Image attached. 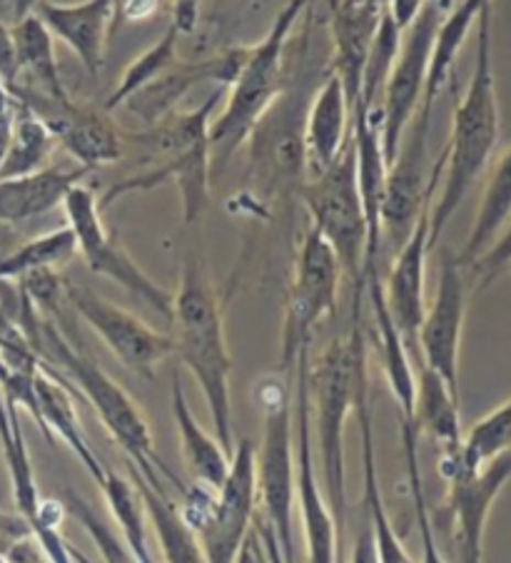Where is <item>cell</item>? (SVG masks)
I'll use <instances>...</instances> for the list:
<instances>
[{
    "label": "cell",
    "instance_id": "6da1fadb",
    "mask_svg": "<svg viewBox=\"0 0 511 563\" xmlns=\"http://www.w3.org/2000/svg\"><path fill=\"white\" fill-rule=\"evenodd\" d=\"M15 322L25 334L31 350L45 367H58L65 374V382L78 384V391L88 399V405L96 409L100 424L108 429L110 439L118 441L128 464L145 474H165L170 482L180 486V492H185V486L177 482L175 474L160 462L153 434H150L148 421L143 417V411L135 405V399H132L130 394L122 389L96 360H93V356L80 352L78 346L58 330V324H55L53 319L41 317V309L35 307L23 285L18 289Z\"/></svg>",
    "mask_w": 511,
    "mask_h": 563
},
{
    "label": "cell",
    "instance_id": "7a4b0ae2",
    "mask_svg": "<svg viewBox=\"0 0 511 563\" xmlns=\"http://www.w3.org/2000/svg\"><path fill=\"white\" fill-rule=\"evenodd\" d=\"M501 115L494 75V37H491V5L479 13L475 70L469 86L454 108L452 135L444 145V173L439 195L430 212V242L437 245L454 212L467 200L471 187L487 170L499 143Z\"/></svg>",
    "mask_w": 511,
    "mask_h": 563
},
{
    "label": "cell",
    "instance_id": "3957f363",
    "mask_svg": "<svg viewBox=\"0 0 511 563\" xmlns=\"http://www.w3.org/2000/svg\"><path fill=\"white\" fill-rule=\"evenodd\" d=\"M217 102H220V96L213 92L195 110H175L143 133H126V143L140 147V155H145V167L98 197L100 210L110 208L126 195L148 192L163 183H175L180 197H183L185 224H193L200 218L210 202V123Z\"/></svg>",
    "mask_w": 511,
    "mask_h": 563
},
{
    "label": "cell",
    "instance_id": "277c9868",
    "mask_svg": "<svg viewBox=\"0 0 511 563\" xmlns=\"http://www.w3.org/2000/svg\"><path fill=\"white\" fill-rule=\"evenodd\" d=\"M175 354L200 387L215 437L232 456V356L225 336L222 299L195 255L183 262L173 297Z\"/></svg>",
    "mask_w": 511,
    "mask_h": 563
},
{
    "label": "cell",
    "instance_id": "5b68a950",
    "mask_svg": "<svg viewBox=\"0 0 511 563\" xmlns=\"http://www.w3.org/2000/svg\"><path fill=\"white\" fill-rule=\"evenodd\" d=\"M367 372V344L362 330V297H355L352 330L329 342L315 362L309 360L312 431H317L322 492L343 537L347 521V454L345 429L355 409L357 384Z\"/></svg>",
    "mask_w": 511,
    "mask_h": 563
},
{
    "label": "cell",
    "instance_id": "8992f818",
    "mask_svg": "<svg viewBox=\"0 0 511 563\" xmlns=\"http://www.w3.org/2000/svg\"><path fill=\"white\" fill-rule=\"evenodd\" d=\"M315 0H290L274 18L260 43L248 45L240 73L225 88V106L210 123L213 170L220 173L230 157L248 143L260 120L285 90V51L302 15Z\"/></svg>",
    "mask_w": 511,
    "mask_h": 563
},
{
    "label": "cell",
    "instance_id": "52a82bcc",
    "mask_svg": "<svg viewBox=\"0 0 511 563\" xmlns=\"http://www.w3.org/2000/svg\"><path fill=\"white\" fill-rule=\"evenodd\" d=\"M300 197L312 218V228L333 247L343 275L355 285V297H362L369 230L357 183L352 137L333 165L315 173L309 183L300 187Z\"/></svg>",
    "mask_w": 511,
    "mask_h": 563
},
{
    "label": "cell",
    "instance_id": "ba28073f",
    "mask_svg": "<svg viewBox=\"0 0 511 563\" xmlns=\"http://www.w3.org/2000/svg\"><path fill=\"white\" fill-rule=\"evenodd\" d=\"M68 230L75 238V250L85 260L93 275L116 282L126 292L138 297L140 302L155 309L167 322L173 319V292L148 275V272L130 257L122 247L116 232H110L102 222V210L98 195L78 183L63 200Z\"/></svg>",
    "mask_w": 511,
    "mask_h": 563
},
{
    "label": "cell",
    "instance_id": "9c48e42d",
    "mask_svg": "<svg viewBox=\"0 0 511 563\" xmlns=\"http://www.w3.org/2000/svg\"><path fill=\"white\" fill-rule=\"evenodd\" d=\"M430 125L432 112L416 110L406 128L400 150L387 165L384 197H382V242L400 250L410 238L416 220L434 202L444 173V150L439 157H430Z\"/></svg>",
    "mask_w": 511,
    "mask_h": 563
},
{
    "label": "cell",
    "instance_id": "30bf717a",
    "mask_svg": "<svg viewBox=\"0 0 511 563\" xmlns=\"http://www.w3.org/2000/svg\"><path fill=\"white\" fill-rule=\"evenodd\" d=\"M343 267L333 247L312 228L305 230L295 257V275L285 302V324H282V372L295 379L297 356L309 350L312 332L337 307V289Z\"/></svg>",
    "mask_w": 511,
    "mask_h": 563
},
{
    "label": "cell",
    "instance_id": "8fae6325",
    "mask_svg": "<svg viewBox=\"0 0 511 563\" xmlns=\"http://www.w3.org/2000/svg\"><path fill=\"white\" fill-rule=\"evenodd\" d=\"M457 0H427L414 23L402 31V43L396 60L387 78L382 108H380V137L387 165L400 150L406 128L420 110V102L427 86L434 37H437L442 18Z\"/></svg>",
    "mask_w": 511,
    "mask_h": 563
},
{
    "label": "cell",
    "instance_id": "7c38bea8",
    "mask_svg": "<svg viewBox=\"0 0 511 563\" xmlns=\"http://www.w3.org/2000/svg\"><path fill=\"white\" fill-rule=\"evenodd\" d=\"M290 384L280 397L264 401L262 444L258 446V504L264 523L274 531L282 556L295 563L292 541V506H295V419H292Z\"/></svg>",
    "mask_w": 511,
    "mask_h": 563
},
{
    "label": "cell",
    "instance_id": "4fadbf2b",
    "mask_svg": "<svg viewBox=\"0 0 511 563\" xmlns=\"http://www.w3.org/2000/svg\"><path fill=\"white\" fill-rule=\"evenodd\" d=\"M309 350L297 356L295 364V494L305 531L307 563H339L343 561V537L335 527L327 496L322 492L315 472V441H312V405H309Z\"/></svg>",
    "mask_w": 511,
    "mask_h": 563
},
{
    "label": "cell",
    "instance_id": "5bb4252c",
    "mask_svg": "<svg viewBox=\"0 0 511 563\" xmlns=\"http://www.w3.org/2000/svg\"><path fill=\"white\" fill-rule=\"evenodd\" d=\"M63 299L100 336V342L118 356L122 367L140 374V377L153 379L160 364L170 354H175L173 336L153 330L138 314L96 295L88 287L63 279Z\"/></svg>",
    "mask_w": 511,
    "mask_h": 563
},
{
    "label": "cell",
    "instance_id": "9a60e30c",
    "mask_svg": "<svg viewBox=\"0 0 511 563\" xmlns=\"http://www.w3.org/2000/svg\"><path fill=\"white\" fill-rule=\"evenodd\" d=\"M11 92L18 106L31 110L51 128L58 145L68 150L85 170L93 173L98 167L116 165L126 155V130L110 118L106 108L80 106L73 98L53 100L25 86H13Z\"/></svg>",
    "mask_w": 511,
    "mask_h": 563
},
{
    "label": "cell",
    "instance_id": "2e32d148",
    "mask_svg": "<svg viewBox=\"0 0 511 563\" xmlns=\"http://www.w3.org/2000/svg\"><path fill=\"white\" fill-rule=\"evenodd\" d=\"M258 509V446L240 439L232 449L230 472L215 492L213 511L197 529L207 563H238L252 533Z\"/></svg>",
    "mask_w": 511,
    "mask_h": 563
},
{
    "label": "cell",
    "instance_id": "e0dca14e",
    "mask_svg": "<svg viewBox=\"0 0 511 563\" xmlns=\"http://www.w3.org/2000/svg\"><path fill=\"white\" fill-rule=\"evenodd\" d=\"M461 262L452 250H442L437 292L424 312L420 336H416V360L437 372L447 387L459 397V354L464 322H467L469 285Z\"/></svg>",
    "mask_w": 511,
    "mask_h": 563
},
{
    "label": "cell",
    "instance_id": "ac0fdd59",
    "mask_svg": "<svg viewBox=\"0 0 511 563\" xmlns=\"http://www.w3.org/2000/svg\"><path fill=\"white\" fill-rule=\"evenodd\" d=\"M244 58H248V45H232V48H225L203 60L177 58L155 80H150L145 88L132 92L120 108L132 112L145 128H153L160 120L167 118L170 112H175L187 92L200 86V82L210 80L220 82L222 88L230 86L235 75L240 73Z\"/></svg>",
    "mask_w": 511,
    "mask_h": 563
},
{
    "label": "cell",
    "instance_id": "d6986e66",
    "mask_svg": "<svg viewBox=\"0 0 511 563\" xmlns=\"http://www.w3.org/2000/svg\"><path fill=\"white\" fill-rule=\"evenodd\" d=\"M430 208L416 220L414 230L404 245L396 250V260L384 282V299L390 309L396 332L402 334L406 350L416 354V336L424 312H427V299H424V279H427V255L432 250L430 242Z\"/></svg>",
    "mask_w": 511,
    "mask_h": 563
},
{
    "label": "cell",
    "instance_id": "ffe728a7",
    "mask_svg": "<svg viewBox=\"0 0 511 563\" xmlns=\"http://www.w3.org/2000/svg\"><path fill=\"white\" fill-rule=\"evenodd\" d=\"M387 0H329V35H333V70L355 110L362 90L369 51L380 31Z\"/></svg>",
    "mask_w": 511,
    "mask_h": 563
},
{
    "label": "cell",
    "instance_id": "44dd1931",
    "mask_svg": "<svg viewBox=\"0 0 511 563\" xmlns=\"http://www.w3.org/2000/svg\"><path fill=\"white\" fill-rule=\"evenodd\" d=\"M35 15L45 23L55 41H63L78 55L85 73L98 78L112 35V18H116L112 0H80V3L41 0Z\"/></svg>",
    "mask_w": 511,
    "mask_h": 563
},
{
    "label": "cell",
    "instance_id": "7402d4cb",
    "mask_svg": "<svg viewBox=\"0 0 511 563\" xmlns=\"http://www.w3.org/2000/svg\"><path fill=\"white\" fill-rule=\"evenodd\" d=\"M352 137V108L333 70L325 73L305 110V150L312 173L325 170L343 155Z\"/></svg>",
    "mask_w": 511,
    "mask_h": 563
},
{
    "label": "cell",
    "instance_id": "603a6c76",
    "mask_svg": "<svg viewBox=\"0 0 511 563\" xmlns=\"http://www.w3.org/2000/svg\"><path fill=\"white\" fill-rule=\"evenodd\" d=\"M130 482L135 486L140 499H143L148 523L155 531L160 553L165 563H207L205 553L197 539V531L185 521L180 506L173 501L163 484L160 472H138L135 466L128 464ZM167 478V476H165Z\"/></svg>",
    "mask_w": 511,
    "mask_h": 563
},
{
    "label": "cell",
    "instance_id": "cb8c5ba5",
    "mask_svg": "<svg viewBox=\"0 0 511 563\" xmlns=\"http://www.w3.org/2000/svg\"><path fill=\"white\" fill-rule=\"evenodd\" d=\"M355 409L359 421V434H362V472H365V509L369 516V529L374 537V549L380 563H414L406 553L400 533L394 529V521L387 511V501L380 486L374 459V434H372V409H369V377L367 372L357 384Z\"/></svg>",
    "mask_w": 511,
    "mask_h": 563
},
{
    "label": "cell",
    "instance_id": "d4e9b609",
    "mask_svg": "<svg viewBox=\"0 0 511 563\" xmlns=\"http://www.w3.org/2000/svg\"><path fill=\"white\" fill-rule=\"evenodd\" d=\"M35 399H37V427L45 437L55 434L70 452L80 459L85 472L93 476V482L106 478V466L93 452L88 439L80 429L78 411L73 407V397L68 391V382L61 374H55L51 367L41 362V369L35 374Z\"/></svg>",
    "mask_w": 511,
    "mask_h": 563
},
{
    "label": "cell",
    "instance_id": "484cf974",
    "mask_svg": "<svg viewBox=\"0 0 511 563\" xmlns=\"http://www.w3.org/2000/svg\"><path fill=\"white\" fill-rule=\"evenodd\" d=\"M90 170L75 167H45L41 173L11 177V180H0V224H18L43 218L51 210L63 205L65 195L70 187L83 183Z\"/></svg>",
    "mask_w": 511,
    "mask_h": 563
},
{
    "label": "cell",
    "instance_id": "4316f807",
    "mask_svg": "<svg viewBox=\"0 0 511 563\" xmlns=\"http://www.w3.org/2000/svg\"><path fill=\"white\" fill-rule=\"evenodd\" d=\"M170 407H173V421L180 434V446H183V459L187 468H191L195 484L217 492L227 478V472H230V454L225 452L217 437H210L197 424L180 372H173Z\"/></svg>",
    "mask_w": 511,
    "mask_h": 563
},
{
    "label": "cell",
    "instance_id": "83f0119b",
    "mask_svg": "<svg viewBox=\"0 0 511 563\" xmlns=\"http://www.w3.org/2000/svg\"><path fill=\"white\" fill-rule=\"evenodd\" d=\"M365 289L372 299V312L377 324V336H380V352H382V367L387 384H390L392 397L396 399V407L402 411V421H412L414 411V391H416V372L412 367L410 350L396 332L392 322L390 309H387L384 299V282L380 275V267L369 269L365 275Z\"/></svg>",
    "mask_w": 511,
    "mask_h": 563
},
{
    "label": "cell",
    "instance_id": "f1b7e54d",
    "mask_svg": "<svg viewBox=\"0 0 511 563\" xmlns=\"http://www.w3.org/2000/svg\"><path fill=\"white\" fill-rule=\"evenodd\" d=\"M511 452V397L471 424L457 452H442L439 474L447 484L475 476L479 468Z\"/></svg>",
    "mask_w": 511,
    "mask_h": 563
},
{
    "label": "cell",
    "instance_id": "f546056e",
    "mask_svg": "<svg viewBox=\"0 0 511 563\" xmlns=\"http://www.w3.org/2000/svg\"><path fill=\"white\" fill-rule=\"evenodd\" d=\"M15 58H18V80L15 86L33 88L53 100H68V88L61 78L58 58H55V37L35 13L21 18L11 25Z\"/></svg>",
    "mask_w": 511,
    "mask_h": 563
},
{
    "label": "cell",
    "instance_id": "4dcf8cb0",
    "mask_svg": "<svg viewBox=\"0 0 511 563\" xmlns=\"http://www.w3.org/2000/svg\"><path fill=\"white\" fill-rule=\"evenodd\" d=\"M410 424L416 434H427L437 441L442 452H457L461 446V417H459V397L454 394L447 382L437 372L420 364L416 367V391H414V411Z\"/></svg>",
    "mask_w": 511,
    "mask_h": 563
},
{
    "label": "cell",
    "instance_id": "1f68e13d",
    "mask_svg": "<svg viewBox=\"0 0 511 563\" xmlns=\"http://www.w3.org/2000/svg\"><path fill=\"white\" fill-rule=\"evenodd\" d=\"M511 220V145L499 155L497 165L491 167L489 180L481 192L477 218L471 222L469 238L464 247L457 252L461 267H471L485 255L491 242H494L501 230Z\"/></svg>",
    "mask_w": 511,
    "mask_h": 563
},
{
    "label": "cell",
    "instance_id": "d6a6232c",
    "mask_svg": "<svg viewBox=\"0 0 511 563\" xmlns=\"http://www.w3.org/2000/svg\"><path fill=\"white\" fill-rule=\"evenodd\" d=\"M0 446H3L8 476H11L15 509L28 523V529L33 531L35 523L41 521L45 501L37 494L31 452H28L21 419H18V407L11 405L3 394H0Z\"/></svg>",
    "mask_w": 511,
    "mask_h": 563
},
{
    "label": "cell",
    "instance_id": "836d02e7",
    "mask_svg": "<svg viewBox=\"0 0 511 563\" xmlns=\"http://www.w3.org/2000/svg\"><path fill=\"white\" fill-rule=\"evenodd\" d=\"M55 147H58V140L51 133V128L15 102L11 143H8L3 167H0V180L45 170Z\"/></svg>",
    "mask_w": 511,
    "mask_h": 563
},
{
    "label": "cell",
    "instance_id": "e575fe53",
    "mask_svg": "<svg viewBox=\"0 0 511 563\" xmlns=\"http://www.w3.org/2000/svg\"><path fill=\"white\" fill-rule=\"evenodd\" d=\"M100 492L106 496V504L110 506L112 516H116L120 537L128 543V549L135 553V559L140 563H155L153 549H150L148 539L150 523L145 506L130 478L106 468V478L100 482Z\"/></svg>",
    "mask_w": 511,
    "mask_h": 563
},
{
    "label": "cell",
    "instance_id": "d590c367",
    "mask_svg": "<svg viewBox=\"0 0 511 563\" xmlns=\"http://www.w3.org/2000/svg\"><path fill=\"white\" fill-rule=\"evenodd\" d=\"M75 252L78 250H75V238L68 228L25 240L6 260H0V285L13 279L21 282L41 269H58L61 265H68L75 257Z\"/></svg>",
    "mask_w": 511,
    "mask_h": 563
},
{
    "label": "cell",
    "instance_id": "8d00e7d4",
    "mask_svg": "<svg viewBox=\"0 0 511 563\" xmlns=\"http://www.w3.org/2000/svg\"><path fill=\"white\" fill-rule=\"evenodd\" d=\"M180 37L183 35H180L173 25H167L165 33L160 35V41H155L148 51L140 53L138 58L132 60L126 70H122L116 90H112V96L106 100V106L102 108H106L108 112L120 110L122 102H126L132 92L145 88L150 80H155L160 73L167 70L170 65L180 58L177 55Z\"/></svg>",
    "mask_w": 511,
    "mask_h": 563
},
{
    "label": "cell",
    "instance_id": "74e56055",
    "mask_svg": "<svg viewBox=\"0 0 511 563\" xmlns=\"http://www.w3.org/2000/svg\"><path fill=\"white\" fill-rule=\"evenodd\" d=\"M63 511L73 516V519L85 529V533H88L90 541L96 543L102 563H140L135 559V553L128 549V543L122 541L120 533L112 531L110 523L93 509V504L85 499V496L73 489H65Z\"/></svg>",
    "mask_w": 511,
    "mask_h": 563
},
{
    "label": "cell",
    "instance_id": "f35d334b",
    "mask_svg": "<svg viewBox=\"0 0 511 563\" xmlns=\"http://www.w3.org/2000/svg\"><path fill=\"white\" fill-rule=\"evenodd\" d=\"M416 429L410 421H402V444H404V459H406V474H410V494L416 514V529L422 537V561L420 563H447L444 553L439 551V543L434 539V523L430 516L427 496H424V482L420 468V452H416Z\"/></svg>",
    "mask_w": 511,
    "mask_h": 563
},
{
    "label": "cell",
    "instance_id": "ab89813d",
    "mask_svg": "<svg viewBox=\"0 0 511 563\" xmlns=\"http://www.w3.org/2000/svg\"><path fill=\"white\" fill-rule=\"evenodd\" d=\"M511 265V220L499 238L491 242L489 250L481 255L469 269L477 277V292H485L494 282L504 275V269Z\"/></svg>",
    "mask_w": 511,
    "mask_h": 563
},
{
    "label": "cell",
    "instance_id": "60d3db41",
    "mask_svg": "<svg viewBox=\"0 0 511 563\" xmlns=\"http://www.w3.org/2000/svg\"><path fill=\"white\" fill-rule=\"evenodd\" d=\"M0 78L6 80L8 88H13L18 82V58H15V43L11 25L0 15Z\"/></svg>",
    "mask_w": 511,
    "mask_h": 563
},
{
    "label": "cell",
    "instance_id": "b9f144b4",
    "mask_svg": "<svg viewBox=\"0 0 511 563\" xmlns=\"http://www.w3.org/2000/svg\"><path fill=\"white\" fill-rule=\"evenodd\" d=\"M427 0H387V11L394 18V23L400 25V31H406L414 23V18L420 15Z\"/></svg>",
    "mask_w": 511,
    "mask_h": 563
},
{
    "label": "cell",
    "instance_id": "7bdbcfd3",
    "mask_svg": "<svg viewBox=\"0 0 511 563\" xmlns=\"http://www.w3.org/2000/svg\"><path fill=\"white\" fill-rule=\"evenodd\" d=\"M349 563H380V559H377L374 537H372V529H369V523L362 531H359V537L352 547V556H349Z\"/></svg>",
    "mask_w": 511,
    "mask_h": 563
},
{
    "label": "cell",
    "instance_id": "ee69618b",
    "mask_svg": "<svg viewBox=\"0 0 511 563\" xmlns=\"http://www.w3.org/2000/svg\"><path fill=\"white\" fill-rule=\"evenodd\" d=\"M254 533H258V539L262 543V553H264V561L268 563H287V559L282 556V549L278 543V537H274V531L268 527V523H260L258 529H254Z\"/></svg>",
    "mask_w": 511,
    "mask_h": 563
},
{
    "label": "cell",
    "instance_id": "f6af8a7d",
    "mask_svg": "<svg viewBox=\"0 0 511 563\" xmlns=\"http://www.w3.org/2000/svg\"><path fill=\"white\" fill-rule=\"evenodd\" d=\"M15 305H18V297H3L0 299V350H3V342L8 336L13 334V330L18 327L15 322Z\"/></svg>",
    "mask_w": 511,
    "mask_h": 563
},
{
    "label": "cell",
    "instance_id": "bcb514c9",
    "mask_svg": "<svg viewBox=\"0 0 511 563\" xmlns=\"http://www.w3.org/2000/svg\"><path fill=\"white\" fill-rule=\"evenodd\" d=\"M25 242L21 230L13 224H0V260H6L13 250H18Z\"/></svg>",
    "mask_w": 511,
    "mask_h": 563
},
{
    "label": "cell",
    "instance_id": "7dc6e473",
    "mask_svg": "<svg viewBox=\"0 0 511 563\" xmlns=\"http://www.w3.org/2000/svg\"><path fill=\"white\" fill-rule=\"evenodd\" d=\"M238 563H268V561H264V553H262V543H260L258 533H254V531L250 533L248 543L242 547Z\"/></svg>",
    "mask_w": 511,
    "mask_h": 563
},
{
    "label": "cell",
    "instance_id": "c3c4849f",
    "mask_svg": "<svg viewBox=\"0 0 511 563\" xmlns=\"http://www.w3.org/2000/svg\"><path fill=\"white\" fill-rule=\"evenodd\" d=\"M37 3H41V0H6L8 13H11L13 23H15V21H21V18H25V15L35 13Z\"/></svg>",
    "mask_w": 511,
    "mask_h": 563
},
{
    "label": "cell",
    "instance_id": "681fc988",
    "mask_svg": "<svg viewBox=\"0 0 511 563\" xmlns=\"http://www.w3.org/2000/svg\"><path fill=\"white\" fill-rule=\"evenodd\" d=\"M13 112H15L13 92H11V88L6 86V80L0 78V120H3V118H11Z\"/></svg>",
    "mask_w": 511,
    "mask_h": 563
},
{
    "label": "cell",
    "instance_id": "f907efd6",
    "mask_svg": "<svg viewBox=\"0 0 511 563\" xmlns=\"http://www.w3.org/2000/svg\"><path fill=\"white\" fill-rule=\"evenodd\" d=\"M11 128H13V115L0 120V167H3L8 143H11Z\"/></svg>",
    "mask_w": 511,
    "mask_h": 563
},
{
    "label": "cell",
    "instance_id": "816d5d0a",
    "mask_svg": "<svg viewBox=\"0 0 511 563\" xmlns=\"http://www.w3.org/2000/svg\"><path fill=\"white\" fill-rule=\"evenodd\" d=\"M339 563H345V561H339Z\"/></svg>",
    "mask_w": 511,
    "mask_h": 563
}]
</instances>
